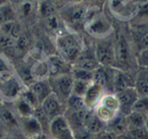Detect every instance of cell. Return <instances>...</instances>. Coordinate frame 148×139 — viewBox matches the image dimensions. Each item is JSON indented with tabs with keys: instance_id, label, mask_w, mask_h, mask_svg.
Segmentation results:
<instances>
[{
	"instance_id": "6da1fadb",
	"label": "cell",
	"mask_w": 148,
	"mask_h": 139,
	"mask_svg": "<svg viewBox=\"0 0 148 139\" xmlns=\"http://www.w3.org/2000/svg\"><path fill=\"white\" fill-rule=\"evenodd\" d=\"M54 43L59 54L69 63L73 64L84 52L82 41L73 32L60 30L55 34Z\"/></svg>"
},
{
	"instance_id": "7a4b0ae2",
	"label": "cell",
	"mask_w": 148,
	"mask_h": 139,
	"mask_svg": "<svg viewBox=\"0 0 148 139\" xmlns=\"http://www.w3.org/2000/svg\"><path fill=\"white\" fill-rule=\"evenodd\" d=\"M83 21L87 33L98 40L108 38L114 30L112 25L101 10H88Z\"/></svg>"
},
{
	"instance_id": "3957f363",
	"label": "cell",
	"mask_w": 148,
	"mask_h": 139,
	"mask_svg": "<svg viewBox=\"0 0 148 139\" xmlns=\"http://www.w3.org/2000/svg\"><path fill=\"white\" fill-rule=\"evenodd\" d=\"M25 85L18 76L10 71L0 72V96L9 102H15L22 96Z\"/></svg>"
},
{
	"instance_id": "277c9868",
	"label": "cell",
	"mask_w": 148,
	"mask_h": 139,
	"mask_svg": "<svg viewBox=\"0 0 148 139\" xmlns=\"http://www.w3.org/2000/svg\"><path fill=\"white\" fill-rule=\"evenodd\" d=\"M93 111L100 120L106 125L108 124L121 112L116 95L114 93L107 92L94 109Z\"/></svg>"
},
{
	"instance_id": "5b68a950",
	"label": "cell",
	"mask_w": 148,
	"mask_h": 139,
	"mask_svg": "<svg viewBox=\"0 0 148 139\" xmlns=\"http://www.w3.org/2000/svg\"><path fill=\"white\" fill-rule=\"evenodd\" d=\"M48 81L52 92L54 93L63 102L66 103L72 96L74 83L70 72L51 75Z\"/></svg>"
},
{
	"instance_id": "8992f818",
	"label": "cell",
	"mask_w": 148,
	"mask_h": 139,
	"mask_svg": "<svg viewBox=\"0 0 148 139\" xmlns=\"http://www.w3.org/2000/svg\"><path fill=\"white\" fill-rule=\"evenodd\" d=\"M50 139H75V134L64 114L56 116L49 122Z\"/></svg>"
},
{
	"instance_id": "52a82bcc",
	"label": "cell",
	"mask_w": 148,
	"mask_h": 139,
	"mask_svg": "<svg viewBox=\"0 0 148 139\" xmlns=\"http://www.w3.org/2000/svg\"><path fill=\"white\" fill-rule=\"evenodd\" d=\"M100 39L95 48V59L100 66L103 67H114L116 64L114 43L111 41Z\"/></svg>"
},
{
	"instance_id": "ba28073f",
	"label": "cell",
	"mask_w": 148,
	"mask_h": 139,
	"mask_svg": "<svg viewBox=\"0 0 148 139\" xmlns=\"http://www.w3.org/2000/svg\"><path fill=\"white\" fill-rule=\"evenodd\" d=\"M40 107L49 121L56 116L64 114L67 108L64 106V102H63L53 92L51 93L43 99Z\"/></svg>"
},
{
	"instance_id": "9c48e42d",
	"label": "cell",
	"mask_w": 148,
	"mask_h": 139,
	"mask_svg": "<svg viewBox=\"0 0 148 139\" xmlns=\"http://www.w3.org/2000/svg\"><path fill=\"white\" fill-rule=\"evenodd\" d=\"M108 83L110 87L112 88V92L114 94H117L124 91L128 87L132 86L130 84L128 76L124 71L121 69L111 67H108Z\"/></svg>"
},
{
	"instance_id": "30bf717a",
	"label": "cell",
	"mask_w": 148,
	"mask_h": 139,
	"mask_svg": "<svg viewBox=\"0 0 148 139\" xmlns=\"http://www.w3.org/2000/svg\"><path fill=\"white\" fill-rule=\"evenodd\" d=\"M106 93L107 89L104 85L98 83L92 82L82 98L85 107L88 109L93 111Z\"/></svg>"
},
{
	"instance_id": "8fae6325",
	"label": "cell",
	"mask_w": 148,
	"mask_h": 139,
	"mask_svg": "<svg viewBox=\"0 0 148 139\" xmlns=\"http://www.w3.org/2000/svg\"><path fill=\"white\" fill-rule=\"evenodd\" d=\"M19 130L26 139H30L44 133L40 122L34 115L18 117Z\"/></svg>"
},
{
	"instance_id": "7c38bea8",
	"label": "cell",
	"mask_w": 148,
	"mask_h": 139,
	"mask_svg": "<svg viewBox=\"0 0 148 139\" xmlns=\"http://www.w3.org/2000/svg\"><path fill=\"white\" fill-rule=\"evenodd\" d=\"M116 64L121 67H126L130 61V49L128 41L123 35H119L114 43Z\"/></svg>"
},
{
	"instance_id": "4fadbf2b",
	"label": "cell",
	"mask_w": 148,
	"mask_h": 139,
	"mask_svg": "<svg viewBox=\"0 0 148 139\" xmlns=\"http://www.w3.org/2000/svg\"><path fill=\"white\" fill-rule=\"evenodd\" d=\"M120 105V111L124 114L131 111L132 106L138 98V94L134 86H130L124 91L115 94Z\"/></svg>"
},
{
	"instance_id": "5bb4252c",
	"label": "cell",
	"mask_w": 148,
	"mask_h": 139,
	"mask_svg": "<svg viewBox=\"0 0 148 139\" xmlns=\"http://www.w3.org/2000/svg\"><path fill=\"white\" fill-rule=\"evenodd\" d=\"M88 11L86 5L79 4H72L64 11V16L68 22L72 24H77L83 21Z\"/></svg>"
},
{
	"instance_id": "9a60e30c",
	"label": "cell",
	"mask_w": 148,
	"mask_h": 139,
	"mask_svg": "<svg viewBox=\"0 0 148 139\" xmlns=\"http://www.w3.org/2000/svg\"><path fill=\"white\" fill-rule=\"evenodd\" d=\"M51 65V75L69 72L72 64L69 63L59 54H52L48 56Z\"/></svg>"
},
{
	"instance_id": "2e32d148",
	"label": "cell",
	"mask_w": 148,
	"mask_h": 139,
	"mask_svg": "<svg viewBox=\"0 0 148 139\" xmlns=\"http://www.w3.org/2000/svg\"><path fill=\"white\" fill-rule=\"evenodd\" d=\"M17 7V14L25 21L30 20L38 12V4L34 0H22Z\"/></svg>"
},
{
	"instance_id": "e0dca14e",
	"label": "cell",
	"mask_w": 148,
	"mask_h": 139,
	"mask_svg": "<svg viewBox=\"0 0 148 139\" xmlns=\"http://www.w3.org/2000/svg\"><path fill=\"white\" fill-rule=\"evenodd\" d=\"M27 88L31 91L40 105L43 99L52 92L48 80L42 81H35L33 83L27 87Z\"/></svg>"
},
{
	"instance_id": "ac0fdd59",
	"label": "cell",
	"mask_w": 148,
	"mask_h": 139,
	"mask_svg": "<svg viewBox=\"0 0 148 139\" xmlns=\"http://www.w3.org/2000/svg\"><path fill=\"white\" fill-rule=\"evenodd\" d=\"M147 116V114L134 111H131L128 114H125L124 117L127 130H130L138 127H145Z\"/></svg>"
},
{
	"instance_id": "d6986e66",
	"label": "cell",
	"mask_w": 148,
	"mask_h": 139,
	"mask_svg": "<svg viewBox=\"0 0 148 139\" xmlns=\"http://www.w3.org/2000/svg\"><path fill=\"white\" fill-rule=\"evenodd\" d=\"M84 128L92 135H97L105 130L107 128V125L95 115L94 111H92L85 122Z\"/></svg>"
},
{
	"instance_id": "ffe728a7",
	"label": "cell",
	"mask_w": 148,
	"mask_h": 139,
	"mask_svg": "<svg viewBox=\"0 0 148 139\" xmlns=\"http://www.w3.org/2000/svg\"><path fill=\"white\" fill-rule=\"evenodd\" d=\"M134 87L139 96H148V72L143 70L136 75Z\"/></svg>"
},
{
	"instance_id": "44dd1931",
	"label": "cell",
	"mask_w": 148,
	"mask_h": 139,
	"mask_svg": "<svg viewBox=\"0 0 148 139\" xmlns=\"http://www.w3.org/2000/svg\"><path fill=\"white\" fill-rule=\"evenodd\" d=\"M17 12L13 5L7 2L0 6V26L9 22L16 20Z\"/></svg>"
},
{
	"instance_id": "7402d4cb",
	"label": "cell",
	"mask_w": 148,
	"mask_h": 139,
	"mask_svg": "<svg viewBox=\"0 0 148 139\" xmlns=\"http://www.w3.org/2000/svg\"><path fill=\"white\" fill-rule=\"evenodd\" d=\"M0 119L8 129H19L18 116L14 111L10 109H5L1 112Z\"/></svg>"
},
{
	"instance_id": "603a6c76",
	"label": "cell",
	"mask_w": 148,
	"mask_h": 139,
	"mask_svg": "<svg viewBox=\"0 0 148 139\" xmlns=\"http://www.w3.org/2000/svg\"><path fill=\"white\" fill-rule=\"evenodd\" d=\"M14 110L18 117H27L33 115L34 109L24 99L23 96H20L15 102H14Z\"/></svg>"
},
{
	"instance_id": "cb8c5ba5",
	"label": "cell",
	"mask_w": 148,
	"mask_h": 139,
	"mask_svg": "<svg viewBox=\"0 0 148 139\" xmlns=\"http://www.w3.org/2000/svg\"><path fill=\"white\" fill-rule=\"evenodd\" d=\"M72 67L87 70L89 71H94L100 66L99 64L95 59V57H88V56H81L77 60L75 61L73 64H72Z\"/></svg>"
},
{
	"instance_id": "d4e9b609",
	"label": "cell",
	"mask_w": 148,
	"mask_h": 139,
	"mask_svg": "<svg viewBox=\"0 0 148 139\" xmlns=\"http://www.w3.org/2000/svg\"><path fill=\"white\" fill-rule=\"evenodd\" d=\"M70 73L74 80H79L90 83L92 82L93 80V71H89L72 66Z\"/></svg>"
},
{
	"instance_id": "484cf974",
	"label": "cell",
	"mask_w": 148,
	"mask_h": 139,
	"mask_svg": "<svg viewBox=\"0 0 148 139\" xmlns=\"http://www.w3.org/2000/svg\"><path fill=\"white\" fill-rule=\"evenodd\" d=\"M56 8L53 2L49 1H43L38 4V14L43 19L55 14Z\"/></svg>"
},
{
	"instance_id": "4316f807",
	"label": "cell",
	"mask_w": 148,
	"mask_h": 139,
	"mask_svg": "<svg viewBox=\"0 0 148 139\" xmlns=\"http://www.w3.org/2000/svg\"><path fill=\"white\" fill-rule=\"evenodd\" d=\"M43 20L45 28L49 33L56 34L57 32H59L61 30L59 18L58 17L57 15H56V14L46 17Z\"/></svg>"
},
{
	"instance_id": "83f0119b",
	"label": "cell",
	"mask_w": 148,
	"mask_h": 139,
	"mask_svg": "<svg viewBox=\"0 0 148 139\" xmlns=\"http://www.w3.org/2000/svg\"><path fill=\"white\" fill-rule=\"evenodd\" d=\"M91 83L79 81V80H74L72 95L82 98Z\"/></svg>"
},
{
	"instance_id": "f1b7e54d",
	"label": "cell",
	"mask_w": 148,
	"mask_h": 139,
	"mask_svg": "<svg viewBox=\"0 0 148 139\" xmlns=\"http://www.w3.org/2000/svg\"><path fill=\"white\" fill-rule=\"evenodd\" d=\"M131 111L148 114V96H138L132 106Z\"/></svg>"
},
{
	"instance_id": "f546056e",
	"label": "cell",
	"mask_w": 148,
	"mask_h": 139,
	"mask_svg": "<svg viewBox=\"0 0 148 139\" xmlns=\"http://www.w3.org/2000/svg\"><path fill=\"white\" fill-rule=\"evenodd\" d=\"M136 42L140 51L148 47V26L137 32Z\"/></svg>"
},
{
	"instance_id": "4dcf8cb0",
	"label": "cell",
	"mask_w": 148,
	"mask_h": 139,
	"mask_svg": "<svg viewBox=\"0 0 148 139\" xmlns=\"http://www.w3.org/2000/svg\"><path fill=\"white\" fill-rule=\"evenodd\" d=\"M30 45V41L28 38L25 35L20 34L16 39L15 41V52H24L27 50Z\"/></svg>"
},
{
	"instance_id": "1f68e13d",
	"label": "cell",
	"mask_w": 148,
	"mask_h": 139,
	"mask_svg": "<svg viewBox=\"0 0 148 139\" xmlns=\"http://www.w3.org/2000/svg\"><path fill=\"white\" fill-rule=\"evenodd\" d=\"M132 139H148V133L145 127L132 129L127 131Z\"/></svg>"
},
{
	"instance_id": "d6a6232c",
	"label": "cell",
	"mask_w": 148,
	"mask_h": 139,
	"mask_svg": "<svg viewBox=\"0 0 148 139\" xmlns=\"http://www.w3.org/2000/svg\"><path fill=\"white\" fill-rule=\"evenodd\" d=\"M137 61L140 67L148 70V47L139 52Z\"/></svg>"
},
{
	"instance_id": "836d02e7",
	"label": "cell",
	"mask_w": 148,
	"mask_h": 139,
	"mask_svg": "<svg viewBox=\"0 0 148 139\" xmlns=\"http://www.w3.org/2000/svg\"><path fill=\"white\" fill-rule=\"evenodd\" d=\"M74 134H75V139H94V136H95V135L89 133L85 128L75 130L74 131Z\"/></svg>"
},
{
	"instance_id": "e575fe53",
	"label": "cell",
	"mask_w": 148,
	"mask_h": 139,
	"mask_svg": "<svg viewBox=\"0 0 148 139\" xmlns=\"http://www.w3.org/2000/svg\"><path fill=\"white\" fill-rule=\"evenodd\" d=\"M116 135L108 129H106L101 133L95 135L94 139H116Z\"/></svg>"
},
{
	"instance_id": "d590c367",
	"label": "cell",
	"mask_w": 148,
	"mask_h": 139,
	"mask_svg": "<svg viewBox=\"0 0 148 139\" xmlns=\"http://www.w3.org/2000/svg\"><path fill=\"white\" fill-rule=\"evenodd\" d=\"M8 134V128L0 119V139H3Z\"/></svg>"
},
{
	"instance_id": "8d00e7d4",
	"label": "cell",
	"mask_w": 148,
	"mask_h": 139,
	"mask_svg": "<svg viewBox=\"0 0 148 139\" xmlns=\"http://www.w3.org/2000/svg\"><path fill=\"white\" fill-rule=\"evenodd\" d=\"M116 139H132V138L130 137L129 133L127 132V133H123V134H120L116 136Z\"/></svg>"
},
{
	"instance_id": "74e56055",
	"label": "cell",
	"mask_w": 148,
	"mask_h": 139,
	"mask_svg": "<svg viewBox=\"0 0 148 139\" xmlns=\"http://www.w3.org/2000/svg\"><path fill=\"white\" fill-rule=\"evenodd\" d=\"M30 139H50V138H49L48 137L47 135L45 134L44 133H41L39 135H38V136H35V137L32 138Z\"/></svg>"
},
{
	"instance_id": "f35d334b",
	"label": "cell",
	"mask_w": 148,
	"mask_h": 139,
	"mask_svg": "<svg viewBox=\"0 0 148 139\" xmlns=\"http://www.w3.org/2000/svg\"><path fill=\"white\" fill-rule=\"evenodd\" d=\"M3 139H23L21 136H16L14 134H7Z\"/></svg>"
},
{
	"instance_id": "ab89813d",
	"label": "cell",
	"mask_w": 148,
	"mask_h": 139,
	"mask_svg": "<svg viewBox=\"0 0 148 139\" xmlns=\"http://www.w3.org/2000/svg\"><path fill=\"white\" fill-rule=\"evenodd\" d=\"M71 4H79V3H82L84 0H68Z\"/></svg>"
},
{
	"instance_id": "60d3db41",
	"label": "cell",
	"mask_w": 148,
	"mask_h": 139,
	"mask_svg": "<svg viewBox=\"0 0 148 139\" xmlns=\"http://www.w3.org/2000/svg\"><path fill=\"white\" fill-rule=\"evenodd\" d=\"M145 127L147 130V133H148V114L147 116V118H146V121H145Z\"/></svg>"
},
{
	"instance_id": "b9f144b4",
	"label": "cell",
	"mask_w": 148,
	"mask_h": 139,
	"mask_svg": "<svg viewBox=\"0 0 148 139\" xmlns=\"http://www.w3.org/2000/svg\"><path fill=\"white\" fill-rule=\"evenodd\" d=\"M9 2V0H0V6L2 5V4H6V3Z\"/></svg>"
},
{
	"instance_id": "7bdbcfd3",
	"label": "cell",
	"mask_w": 148,
	"mask_h": 139,
	"mask_svg": "<svg viewBox=\"0 0 148 139\" xmlns=\"http://www.w3.org/2000/svg\"><path fill=\"white\" fill-rule=\"evenodd\" d=\"M68 1V0H56V1H57V2H60V3L64 2V1Z\"/></svg>"
}]
</instances>
